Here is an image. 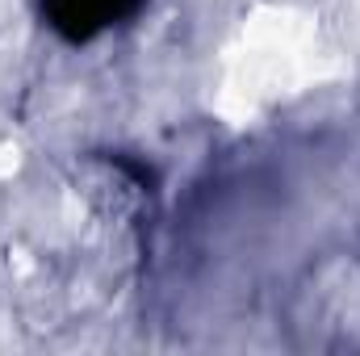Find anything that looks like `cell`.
I'll use <instances>...</instances> for the list:
<instances>
[{
    "label": "cell",
    "instance_id": "obj_1",
    "mask_svg": "<svg viewBox=\"0 0 360 356\" xmlns=\"http://www.w3.org/2000/svg\"><path fill=\"white\" fill-rule=\"evenodd\" d=\"M134 8L139 0H42L51 30L63 34L68 42H89L92 34H101L105 25L122 21Z\"/></svg>",
    "mask_w": 360,
    "mask_h": 356
}]
</instances>
